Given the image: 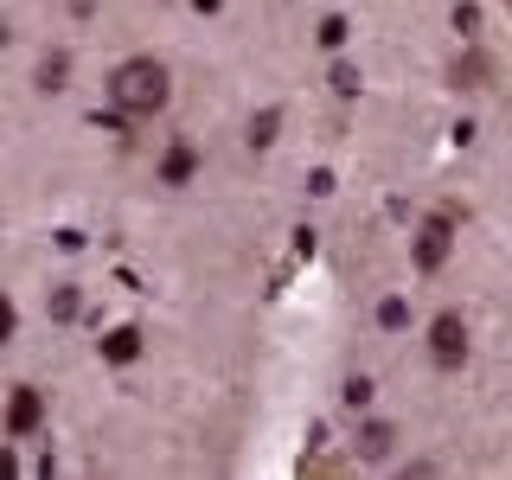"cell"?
Instances as JSON below:
<instances>
[{
    "instance_id": "1",
    "label": "cell",
    "mask_w": 512,
    "mask_h": 480,
    "mask_svg": "<svg viewBox=\"0 0 512 480\" xmlns=\"http://www.w3.org/2000/svg\"><path fill=\"white\" fill-rule=\"evenodd\" d=\"M167 96H173V84H167V64L160 58H122L116 71H109V103H116V116H160L167 109Z\"/></svg>"
},
{
    "instance_id": "2",
    "label": "cell",
    "mask_w": 512,
    "mask_h": 480,
    "mask_svg": "<svg viewBox=\"0 0 512 480\" xmlns=\"http://www.w3.org/2000/svg\"><path fill=\"white\" fill-rule=\"evenodd\" d=\"M429 359H436L442 372H455V365L468 359V320H461L455 308H442L436 320H429Z\"/></svg>"
},
{
    "instance_id": "3",
    "label": "cell",
    "mask_w": 512,
    "mask_h": 480,
    "mask_svg": "<svg viewBox=\"0 0 512 480\" xmlns=\"http://www.w3.org/2000/svg\"><path fill=\"white\" fill-rule=\"evenodd\" d=\"M448 250H455V212H436V218H423V231H416V269L423 276H436V269L448 263Z\"/></svg>"
},
{
    "instance_id": "4",
    "label": "cell",
    "mask_w": 512,
    "mask_h": 480,
    "mask_svg": "<svg viewBox=\"0 0 512 480\" xmlns=\"http://www.w3.org/2000/svg\"><path fill=\"white\" fill-rule=\"evenodd\" d=\"M39 423H45V397L32 391V384H20V391H13V404H7V436H32Z\"/></svg>"
},
{
    "instance_id": "5",
    "label": "cell",
    "mask_w": 512,
    "mask_h": 480,
    "mask_svg": "<svg viewBox=\"0 0 512 480\" xmlns=\"http://www.w3.org/2000/svg\"><path fill=\"white\" fill-rule=\"evenodd\" d=\"M397 455V423H365L359 429V461H391Z\"/></svg>"
},
{
    "instance_id": "6",
    "label": "cell",
    "mask_w": 512,
    "mask_h": 480,
    "mask_svg": "<svg viewBox=\"0 0 512 480\" xmlns=\"http://www.w3.org/2000/svg\"><path fill=\"white\" fill-rule=\"evenodd\" d=\"M192 173H199V154H192L186 141H180V148H167V160H160V186H186Z\"/></svg>"
},
{
    "instance_id": "7",
    "label": "cell",
    "mask_w": 512,
    "mask_h": 480,
    "mask_svg": "<svg viewBox=\"0 0 512 480\" xmlns=\"http://www.w3.org/2000/svg\"><path fill=\"white\" fill-rule=\"evenodd\" d=\"M103 359H109V365L141 359V327H116V333H103Z\"/></svg>"
},
{
    "instance_id": "8",
    "label": "cell",
    "mask_w": 512,
    "mask_h": 480,
    "mask_svg": "<svg viewBox=\"0 0 512 480\" xmlns=\"http://www.w3.org/2000/svg\"><path fill=\"white\" fill-rule=\"evenodd\" d=\"M64 77H71V52H45V58H39V90H45V96L64 90Z\"/></svg>"
},
{
    "instance_id": "9",
    "label": "cell",
    "mask_w": 512,
    "mask_h": 480,
    "mask_svg": "<svg viewBox=\"0 0 512 480\" xmlns=\"http://www.w3.org/2000/svg\"><path fill=\"white\" fill-rule=\"evenodd\" d=\"M378 327H384V333H404V327H410V301H404V295H384V301H378Z\"/></svg>"
},
{
    "instance_id": "10",
    "label": "cell",
    "mask_w": 512,
    "mask_h": 480,
    "mask_svg": "<svg viewBox=\"0 0 512 480\" xmlns=\"http://www.w3.org/2000/svg\"><path fill=\"white\" fill-rule=\"evenodd\" d=\"M77 308H84L77 282H58V288H52V320H77Z\"/></svg>"
},
{
    "instance_id": "11",
    "label": "cell",
    "mask_w": 512,
    "mask_h": 480,
    "mask_svg": "<svg viewBox=\"0 0 512 480\" xmlns=\"http://www.w3.org/2000/svg\"><path fill=\"white\" fill-rule=\"evenodd\" d=\"M327 84H333V96H359V84H365V77H359V64H333V71H327Z\"/></svg>"
},
{
    "instance_id": "12",
    "label": "cell",
    "mask_w": 512,
    "mask_h": 480,
    "mask_svg": "<svg viewBox=\"0 0 512 480\" xmlns=\"http://www.w3.org/2000/svg\"><path fill=\"white\" fill-rule=\"evenodd\" d=\"M282 128V109H263V116H250V148H269Z\"/></svg>"
},
{
    "instance_id": "13",
    "label": "cell",
    "mask_w": 512,
    "mask_h": 480,
    "mask_svg": "<svg viewBox=\"0 0 512 480\" xmlns=\"http://www.w3.org/2000/svg\"><path fill=\"white\" fill-rule=\"evenodd\" d=\"M346 32H352V26H346V13H327V20H320V32H314V39L327 45V52H340V45H346Z\"/></svg>"
},
{
    "instance_id": "14",
    "label": "cell",
    "mask_w": 512,
    "mask_h": 480,
    "mask_svg": "<svg viewBox=\"0 0 512 480\" xmlns=\"http://www.w3.org/2000/svg\"><path fill=\"white\" fill-rule=\"evenodd\" d=\"M340 404L346 410H365V404H372V378H346L340 384Z\"/></svg>"
},
{
    "instance_id": "15",
    "label": "cell",
    "mask_w": 512,
    "mask_h": 480,
    "mask_svg": "<svg viewBox=\"0 0 512 480\" xmlns=\"http://www.w3.org/2000/svg\"><path fill=\"white\" fill-rule=\"evenodd\" d=\"M7 340H13V301L0 295V346H7Z\"/></svg>"
},
{
    "instance_id": "16",
    "label": "cell",
    "mask_w": 512,
    "mask_h": 480,
    "mask_svg": "<svg viewBox=\"0 0 512 480\" xmlns=\"http://www.w3.org/2000/svg\"><path fill=\"white\" fill-rule=\"evenodd\" d=\"M71 13H96V0H71Z\"/></svg>"
},
{
    "instance_id": "17",
    "label": "cell",
    "mask_w": 512,
    "mask_h": 480,
    "mask_svg": "<svg viewBox=\"0 0 512 480\" xmlns=\"http://www.w3.org/2000/svg\"><path fill=\"white\" fill-rule=\"evenodd\" d=\"M7 39H13V32H7V20H0V52H7Z\"/></svg>"
},
{
    "instance_id": "18",
    "label": "cell",
    "mask_w": 512,
    "mask_h": 480,
    "mask_svg": "<svg viewBox=\"0 0 512 480\" xmlns=\"http://www.w3.org/2000/svg\"><path fill=\"white\" fill-rule=\"evenodd\" d=\"M506 7H512V0H506Z\"/></svg>"
}]
</instances>
